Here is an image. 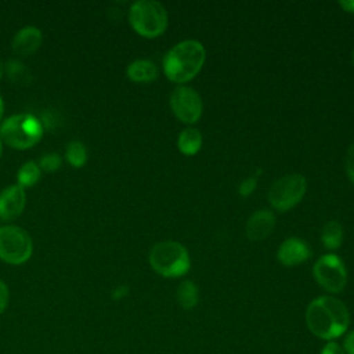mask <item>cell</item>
I'll use <instances>...</instances> for the list:
<instances>
[{"mask_svg":"<svg viewBox=\"0 0 354 354\" xmlns=\"http://www.w3.org/2000/svg\"><path fill=\"white\" fill-rule=\"evenodd\" d=\"M342 241H343V227H342V224L336 220L328 221L322 227V231H321L322 245L329 250H335V249L340 248Z\"/></svg>","mask_w":354,"mask_h":354,"instance_id":"2e32d148","label":"cell"},{"mask_svg":"<svg viewBox=\"0 0 354 354\" xmlns=\"http://www.w3.org/2000/svg\"><path fill=\"white\" fill-rule=\"evenodd\" d=\"M311 254V249L308 243L297 236H290L285 239L277 252V257L279 263H282L286 267L297 266L304 263Z\"/></svg>","mask_w":354,"mask_h":354,"instance_id":"8fae6325","label":"cell"},{"mask_svg":"<svg viewBox=\"0 0 354 354\" xmlns=\"http://www.w3.org/2000/svg\"><path fill=\"white\" fill-rule=\"evenodd\" d=\"M43 41L41 32L35 26H26L18 30L12 39V50L19 55H30Z\"/></svg>","mask_w":354,"mask_h":354,"instance_id":"4fadbf2b","label":"cell"},{"mask_svg":"<svg viewBox=\"0 0 354 354\" xmlns=\"http://www.w3.org/2000/svg\"><path fill=\"white\" fill-rule=\"evenodd\" d=\"M33 252L30 235L21 227H0V259L8 264H22L29 260Z\"/></svg>","mask_w":354,"mask_h":354,"instance_id":"52a82bcc","label":"cell"},{"mask_svg":"<svg viewBox=\"0 0 354 354\" xmlns=\"http://www.w3.org/2000/svg\"><path fill=\"white\" fill-rule=\"evenodd\" d=\"M177 301L178 304L185 308V310H191L198 304L199 300V290L195 282L185 279L183 281L178 288H177Z\"/></svg>","mask_w":354,"mask_h":354,"instance_id":"e0dca14e","label":"cell"},{"mask_svg":"<svg viewBox=\"0 0 354 354\" xmlns=\"http://www.w3.org/2000/svg\"><path fill=\"white\" fill-rule=\"evenodd\" d=\"M340 7H343L344 11H348V12H354V0H342L339 1Z\"/></svg>","mask_w":354,"mask_h":354,"instance_id":"83f0119b","label":"cell"},{"mask_svg":"<svg viewBox=\"0 0 354 354\" xmlns=\"http://www.w3.org/2000/svg\"><path fill=\"white\" fill-rule=\"evenodd\" d=\"M256 187H257V176H250L241 181V184L238 185V192L241 196H249L250 194H253Z\"/></svg>","mask_w":354,"mask_h":354,"instance_id":"7402d4cb","label":"cell"},{"mask_svg":"<svg viewBox=\"0 0 354 354\" xmlns=\"http://www.w3.org/2000/svg\"><path fill=\"white\" fill-rule=\"evenodd\" d=\"M170 108L178 120L192 124L202 116L203 102L195 88L181 84L170 94Z\"/></svg>","mask_w":354,"mask_h":354,"instance_id":"9c48e42d","label":"cell"},{"mask_svg":"<svg viewBox=\"0 0 354 354\" xmlns=\"http://www.w3.org/2000/svg\"><path fill=\"white\" fill-rule=\"evenodd\" d=\"M343 350L346 354H354V330H351L343 343Z\"/></svg>","mask_w":354,"mask_h":354,"instance_id":"484cf974","label":"cell"},{"mask_svg":"<svg viewBox=\"0 0 354 354\" xmlns=\"http://www.w3.org/2000/svg\"><path fill=\"white\" fill-rule=\"evenodd\" d=\"M3 73H4V65H3V61L0 58V79L3 77Z\"/></svg>","mask_w":354,"mask_h":354,"instance_id":"f546056e","label":"cell"},{"mask_svg":"<svg viewBox=\"0 0 354 354\" xmlns=\"http://www.w3.org/2000/svg\"><path fill=\"white\" fill-rule=\"evenodd\" d=\"M66 159L73 167H82L87 162V149L80 141H71L66 147Z\"/></svg>","mask_w":354,"mask_h":354,"instance_id":"ffe728a7","label":"cell"},{"mask_svg":"<svg viewBox=\"0 0 354 354\" xmlns=\"http://www.w3.org/2000/svg\"><path fill=\"white\" fill-rule=\"evenodd\" d=\"M275 227V216L268 209L256 210L246 221L245 232L250 241L266 239Z\"/></svg>","mask_w":354,"mask_h":354,"instance_id":"7c38bea8","label":"cell"},{"mask_svg":"<svg viewBox=\"0 0 354 354\" xmlns=\"http://www.w3.org/2000/svg\"><path fill=\"white\" fill-rule=\"evenodd\" d=\"M344 167H346V174L350 178L351 183H354V141L348 147L347 153H346V160H344Z\"/></svg>","mask_w":354,"mask_h":354,"instance_id":"603a6c76","label":"cell"},{"mask_svg":"<svg viewBox=\"0 0 354 354\" xmlns=\"http://www.w3.org/2000/svg\"><path fill=\"white\" fill-rule=\"evenodd\" d=\"M129 22L140 36L153 39L166 30L167 12L159 1L138 0L129 10Z\"/></svg>","mask_w":354,"mask_h":354,"instance_id":"5b68a950","label":"cell"},{"mask_svg":"<svg viewBox=\"0 0 354 354\" xmlns=\"http://www.w3.org/2000/svg\"><path fill=\"white\" fill-rule=\"evenodd\" d=\"M129 293V288L126 286V285H122V286H118L115 290H113V293H112V296H113V299H122V297H124L126 295Z\"/></svg>","mask_w":354,"mask_h":354,"instance_id":"4316f807","label":"cell"},{"mask_svg":"<svg viewBox=\"0 0 354 354\" xmlns=\"http://www.w3.org/2000/svg\"><path fill=\"white\" fill-rule=\"evenodd\" d=\"M306 324L314 336L333 342L348 329L350 313L342 300L325 295L310 301L306 310Z\"/></svg>","mask_w":354,"mask_h":354,"instance_id":"6da1fadb","label":"cell"},{"mask_svg":"<svg viewBox=\"0 0 354 354\" xmlns=\"http://www.w3.org/2000/svg\"><path fill=\"white\" fill-rule=\"evenodd\" d=\"M127 77L136 83H149L158 77V66L149 59H136L126 69Z\"/></svg>","mask_w":354,"mask_h":354,"instance_id":"5bb4252c","label":"cell"},{"mask_svg":"<svg viewBox=\"0 0 354 354\" xmlns=\"http://www.w3.org/2000/svg\"><path fill=\"white\" fill-rule=\"evenodd\" d=\"M8 300H10V290L8 286L0 279V315L4 313V310L8 306Z\"/></svg>","mask_w":354,"mask_h":354,"instance_id":"cb8c5ba5","label":"cell"},{"mask_svg":"<svg viewBox=\"0 0 354 354\" xmlns=\"http://www.w3.org/2000/svg\"><path fill=\"white\" fill-rule=\"evenodd\" d=\"M321 354H346V353H344L343 347H342L339 343H336V342H328V343L322 347Z\"/></svg>","mask_w":354,"mask_h":354,"instance_id":"d4e9b609","label":"cell"},{"mask_svg":"<svg viewBox=\"0 0 354 354\" xmlns=\"http://www.w3.org/2000/svg\"><path fill=\"white\" fill-rule=\"evenodd\" d=\"M1 138H0V156H1V152H3V144H1Z\"/></svg>","mask_w":354,"mask_h":354,"instance_id":"4dcf8cb0","label":"cell"},{"mask_svg":"<svg viewBox=\"0 0 354 354\" xmlns=\"http://www.w3.org/2000/svg\"><path fill=\"white\" fill-rule=\"evenodd\" d=\"M351 57H353V64H354V50H353V54H351Z\"/></svg>","mask_w":354,"mask_h":354,"instance_id":"1f68e13d","label":"cell"},{"mask_svg":"<svg viewBox=\"0 0 354 354\" xmlns=\"http://www.w3.org/2000/svg\"><path fill=\"white\" fill-rule=\"evenodd\" d=\"M25 189L21 185L14 184L4 188L0 192V218L6 221L17 218L25 207Z\"/></svg>","mask_w":354,"mask_h":354,"instance_id":"30bf717a","label":"cell"},{"mask_svg":"<svg viewBox=\"0 0 354 354\" xmlns=\"http://www.w3.org/2000/svg\"><path fill=\"white\" fill-rule=\"evenodd\" d=\"M40 174H41V170H40L39 165L33 160H29V162L24 163L17 173L18 185H21L22 188L32 187L39 181Z\"/></svg>","mask_w":354,"mask_h":354,"instance_id":"d6986e66","label":"cell"},{"mask_svg":"<svg viewBox=\"0 0 354 354\" xmlns=\"http://www.w3.org/2000/svg\"><path fill=\"white\" fill-rule=\"evenodd\" d=\"M314 279L329 293H340L347 283V270L335 253L322 254L313 267Z\"/></svg>","mask_w":354,"mask_h":354,"instance_id":"ba28073f","label":"cell"},{"mask_svg":"<svg viewBox=\"0 0 354 354\" xmlns=\"http://www.w3.org/2000/svg\"><path fill=\"white\" fill-rule=\"evenodd\" d=\"M306 189L307 181L303 174H286L271 184L268 189V202L274 209L288 212L303 199Z\"/></svg>","mask_w":354,"mask_h":354,"instance_id":"8992f818","label":"cell"},{"mask_svg":"<svg viewBox=\"0 0 354 354\" xmlns=\"http://www.w3.org/2000/svg\"><path fill=\"white\" fill-rule=\"evenodd\" d=\"M4 72H6L7 77L10 79V82H12L15 84L25 86L32 79L30 71L26 68V65H24L22 62H19L17 59H10L4 65Z\"/></svg>","mask_w":354,"mask_h":354,"instance_id":"ac0fdd59","label":"cell"},{"mask_svg":"<svg viewBox=\"0 0 354 354\" xmlns=\"http://www.w3.org/2000/svg\"><path fill=\"white\" fill-rule=\"evenodd\" d=\"M206 59L203 44L194 39L176 43L163 57V73L170 82L183 84L195 77Z\"/></svg>","mask_w":354,"mask_h":354,"instance_id":"7a4b0ae2","label":"cell"},{"mask_svg":"<svg viewBox=\"0 0 354 354\" xmlns=\"http://www.w3.org/2000/svg\"><path fill=\"white\" fill-rule=\"evenodd\" d=\"M3 112H4V104H3V98H1V95H0V119H1V116H3Z\"/></svg>","mask_w":354,"mask_h":354,"instance_id":"f1b7e54d","label":"cell"},{"mask_svg":"<svg viewBox=\"0 0 354 354\" xmlns=\"http://www.w3.org/2000/svg\"><path fill=\"white\" fill-rule=\"evenodd\" d=\"M203 137L201 131L195 127H185L184 130L180 131L177 137V148L181 153L191 156L199 152L202 147Z\"/></svg>","mask_w":354,"mask_h":354,"instance_id":"9a60e30c","label":"cell"},{"mask_svg":"<svg viewBox=\"0 0 354 354\" xmlns=\"http://www.w3.org/2000/svg\"><path fill=\"white\" fill-rule=\"evenodd\" d=\"M61 156L58 153H54V152H50V153H46L40 158L39 160V167L40 170H44V171H48V173H53L55 170H58L61 167Z\"/></svg>","mask_w":354,"mask_h":354,"instance_id":"44dd1931","label":"cell"},{"mask_svg":"<svg viewBox=\"0 0 354 354\" xmlns=\"http://www.w3.org/2000/svg\"><path fill=\"white\" fill-rule=\"evenodd\" d=\"M153 271L166 278L185 275L191 267L188 250L177 241H162L155 243L148 256Z\"/></svg>","mask_w":354,"mask_h":354,"instance_id":"3957f363","label":"cell"},{"mask_svg":"<svg viewBox=\"0 0 354 354\" xmlns=\"http://www.w3.org/2000/svg\"><path fill=\"white\" fill-rule=\"evenodd\" d=\"M43 137V123L32 113H18L7 118L0 126V138L15 149H28Z\"/></svg>","mask_w":354,"mask_h":354,"instance_id":"277c9868","label":"cell"}]
</instances>
